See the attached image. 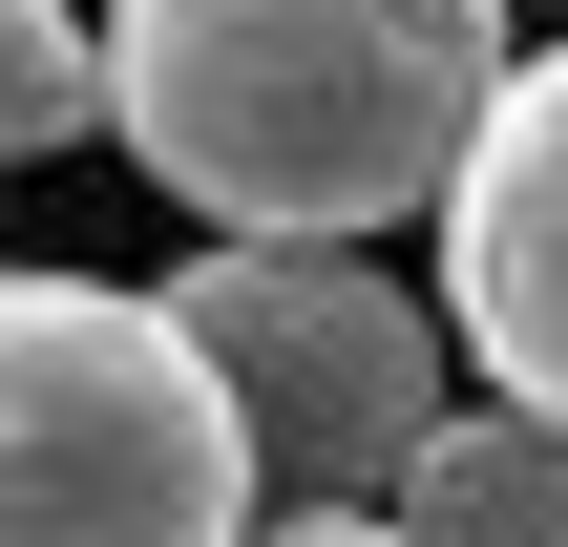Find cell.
Segmentation results:
<instances>
[{
    "label": "cell",
    "mask_w": 568,
    "mask_h": 547,
    "mask_svg": "<svg viewBox=\"0 0 568 547\" xmlns=\"http://www.w3.org/2000/svg\"><path fill=\"white\" fill-rule=\"evenodd\" d=\"M506 0H105V148L211 253H379L506 126Z\"/></svg>",
    "instance_id": "6da1fadb"
},
{
    "label": "cell",
    "mask_w": 568,
    "mask_h": 547,
    "mask_svg": "<svg viewBox=\"0 0 568 547\" xmlns=\"http://www.w3.org/2000/svg\"><path fill=\"white\" fill-rule=\"evenodd\" d=\"M253 401L126 274L0 295V547H253Z\"/></svg>",
    "instance_id": "7a4b0ae2"
},
{
    "label": "cell",
    "mask_w": 568,
    "mask_h": 547,
    "mask_svg": "<svg viewBox=\"0 0 568 547\" xmlns=\"http://www.w3.org/2000/svg\"><path fill=\"white\" fill-rule=\"evenodd\" d=\"M169 316H190L211 379L253 401L274 506H400V464L464 422V379H443L464 316H422L379 253H190Z\"/></svg>",
    "instance_id": "3957f363"
},
{
    "label": "cell",
    "mask_w": 568,
    "mask_h": 547,
    "mask_svg": "<svg viewBox=\"0 0 568 547\" xmlns=\"http://www.w3.org/2000/svg\"><path fill=\"white\" fill-rule=\"evenodd\" d=\"M443 316H464L485 401L568 422V42H527L506 126H485L464 190H443Z\"/></svg>",
    "instance_id": "277c9868"
},
{
    "label": "cell",
    "mask_w": 568,
    "mask_h": 547,
    "mask_svg": "<svg viewBox=\"0 0 568 547\" xmlns=\"http://www.w3.org/2000/svg\"><path fill=\"white\" fill-rule=\"evenodd\" d=\"M400 527H422V547H568V422L464 401V422L400 464Z\"/></svg>",
    "instance_id": "5b68a950"
},
{
    "label": "cell",
    "mask_w": 568,
    "mask_h": 547,
    "mask_svg": "<svg viewBox=\"0 0 568 547\" xmlns=\"http://www.w3.org/2000/svg\"><path fill=\"white\" fill-rule=\"evenodd\" d=\"M105 126V0H0V148L63 169Z\"/></svg>",
    "instance_id": "8992f818"
},
{
    "label": "cell",
    "mask_w": 568,
    "mask_h": 547,
    "mask_svg": "<svg viewBox=\"0 0 568 547\" xmlns=\"http://www.w3.org/2000/svg\"><path fill=\"white\" fill-rule=\"evenodd\" d=\"M253 547H422V527H400V506H274Z\"/></svg>",
    "instance_id": "52a82bcc"
}]
</instances>
